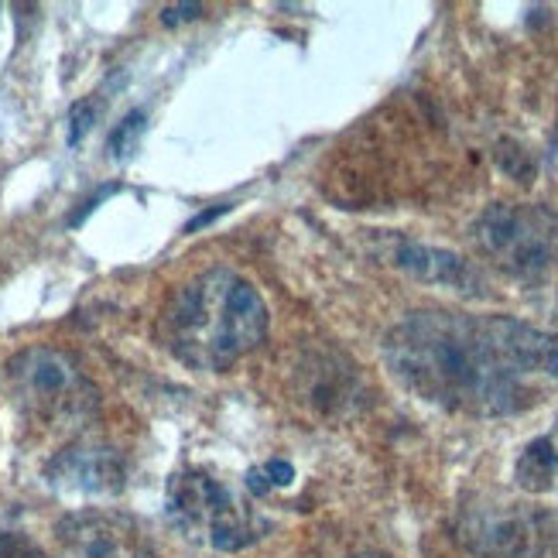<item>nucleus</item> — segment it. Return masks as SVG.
<instances>
[{
    "instance_id": "f257e3e1",
    "label": "nucleus",
    "mask_w": 558,
    "mask_h": 558,
    "mask_svg": "<svg viewBox=\"0 0 558 558\" xmlns=\"http://www.w3.org/2000/svg\"><path fill=\"white\" fill-rule=\"evenodd\" d=\"M384 360L425 404L507 418L535 408L558 384V332L511 315L422 308L384 336Z\"/></svg>"
},
{
    "instance_id": "f03ea898",
    "label": "nucleus",
    "mask_w": 558,
    "mask_h": 558,
    "mask_svg": "<svg viewBox=\"0 0 558 558\" xmlns=\"http://www.w3.org/2000/svg\"><path fill=\"white\" fill-rule=\"evenodd\" d=\"M271 315L257 288L230 268L182 284L161 315V339L192 371H227L268 336Z\"/></svg>"
},
{
    "instance_id": "7ed1b4c3",
    "label": "nucleus",
    "mask_w": 558,
    "mask_h": 558,
    "mask_svg": "<svg viewBox=\"0 0 558 558\" xmlns=\"http://www.w3.org/2000/svg\"><path fill=\"white\" fill-rule=\"evenodd\" d=\"M4 371L14 404L41 425H80L100 404L93 380L65 350L28 347L14 353Z\"/></svg>"
},
{
    "instance_id": "20e7f679",
    "label": "nucleus",
    "mask_w": 558,
    "mask_h": 558,
    "mask_svg": "<svg viewBox=\"0 0 558 558\" xmlns=\"http://www.w3.org/2000/svg\"><path fill=\"white\" fill-rule=\"evenodd\" d=\"M168 521L185 538L203 542L216 551H240L264 538V524L254 507L236 500L230 487L209 476L206 470H182L168 483Z\"/></svg>"
},
{
    "instance_id": "39448f33",
    "label": "nucleus",
    "mask_w": 558,
    "mask_h": 558,
    "mask_svg": "<svg viewBox=\"0 0 558 558\" xmlns=\"http://www.w3.org/2000/svg\"><path fill=\"white\" fill-rule=\"evenodd\" d=\"M473 240L494 268L518 281H542L558 264V213L548 206L497 203L480 213Z\"/></svg>"
},
{
    "instance_id": "423d86ee",
    "label": "nucleus",
    "mask_w": 558,
    "mask_h": 558,
    "mask_svg": "<svg viewBox=\"0 0 558 558\" xmlns=\"http://www.w3.org/2000/svg\"><path fill=\"white\" fill-rule=\"evenodd\" d=\"M456 538L480 558H555L558 511L538 504H470L459 511Z\"/></svg>"
},
{
    "instance_id": "0eeeda50",
    "label": "nucleus",
    "mask_w": 558,
    "mask_h": 558,
    "mask_svg": "<svg viewBox=\"0 0 558 558\" xmlns=\"http://www.w3.org/2000/svg\"><path fill=\"white\" fill-rule=\"evenodd\" d=\"M56 538L65 558H155L134 518L100 507L65 514L56 524Z\"/></svg>"
},
{
    "instance_id": "6e6552de",
    "label": "nucleus",
    "mask_w": 558,
    "mask_h": 558,
    "mask_svg": "<svg viewBox=\"0 0 558 558\" xmlns=\"http://www.w3.org/2000/svg\"><path fill=\"white\" fill-rule=\"evenodd\" d=\"M45 480L65 497H117L128 487V463L107 442H72L48 459Z\"/></svg>"
},
{
    "instance_id": "1a4fd4ad",
    "label": "nucleus",
    "mask_w": 558,
    "mask_h": 558,
    "mask_svg": "<svg viewBox=\"0 0 558 558\" xmlns=\"http://www.w3.org/2000/svg\"><path fill=\"white\" fill-rule=\"evenodd\" d=\"M395 264L425 284H442L452 288L466 299H490L487 278H483L466 257H459L456 251L446 247H428V244H415V240H401L395 247Z\"/></svg>"
},
{
    "instance_id": "9d476101",
    "label": "nucleus",
    "mask_w": 558,
    "mask_h": 558,
    "mask_svg": "<svg viewBox=\"0 0 558 558\" xmlns=\"http://www.w3.org/2000/svg\"><path fill=\"white\" fill-rule=\"evenodd\" d=\"M514 483L524 494L558 490V428L538 435L521 449L514 463Z\"/></svg>"
},
{
    "instance_id": "9b49d317",
    "label": "nucleus",
    "mask_w": 558,
    "mask_h": 558,
    "mask_svg": "<svg viewBox=\"0 0 558 558\" xmlns=\"http://www.w3.org/2000/svg\"><path fill=\"white\" fill-rule=\"evenodd\" d=\"M144 131H148V113H144V110H131V113L110 131V141H107L110 158H113V161H131L134 151L141 148Z\"/></svg>"
},
{
    "instance_id": "f8f14e48",
    "label": "nucleus",
    "mask_w": 558,
    "mask_h": 558,
    "mask_svg": "<svg viewBox=\"0 0 558 558\" xmlns=\"http://www.w3.org/2000/svg\"><path fill=\"white\" fill-rule=\"evenodd\" d=\"M96 117H100V110H96L93 100L72 104V110H69V148H80L83 137L96 128Z\"/></svg>"
},
{
    "instance_id": "ddd939ff",
    "label": "nucleus",
    "mask_w": 558,
    "mask_h": 558,
    "mask_svg": "<svg viewBox=\"0 0 558 558\" xmlns=\"http://www.w3.org/2000/svg\"><path fill=\"white\" fill-rule=\"evenodd\" d=\"M0 558H45V551L24 535L14 531H0Z\"/></svg>"
},
{
    "instance_id": "4468645a",
    "label": "nucleus",
    "mask_w": 558,
    "mask_h": 558,
    "mask_svg": "<svg viewBox=\"0 0 558 558\" xmlns=\"http://www.w3.org/2000/svg\"><path fill=\"white\" fill-rule=\"evenodd\" d=\"M260 473L268 480V487H288V483L295 480V470H291V463H284V459H271Z\"/></svg>"
},
{
    "instance_id": "2eb2a0df",
    "label": "nucleus",
    "mask_w": 558,
    "mask_h": 558,
    "mask_svg": "<svg viewBox=\"0 0 558 558\" xmlns=\"http://www.w3.org/2000/svg\"><path fill=\"white\" fill-rule=\"evenodd\" d=\"M117 192H120V185H104L100 192H96V196H89V199L83 203V209H80L76 216H69V223H72V227H80L89 213H96V206H100L104 199H110V196H117Z\"/></svg>"
},
{
    "instance_id": "dca6fc26",
    "label": "nucleus",
    "mask_w": 558,
    "mask_h": 558,
    "mask_svg": "<svg viewBox=\"0 0 558 558\" xmlns=\"http://www.w3.org/2000/svg\"><path fill=\"white\" fill-rule=\"evenodd\" d=\"M199 14H203V4H172V8H165L161 21L168 24V28H175V24L192 21V17H199Z\"/></svg>"
},
{
    "instance_id": "f3484780",
    "label": "nucleus",
    "mask_w": 558,
    "mask_h": 558,
    "mask_svg": "<svg viewBox=\"0 0 558 558\" xmlns=\"http://www.w3.org/2000/svg\"><path fill=\"white\" fill-rule=\"evenodd\" d=\"M223 213H230V206H216V209H203L196 220H192L189 227H185V233H196V230H203V227H209V223H216L220 220Z\"/></svg>"
},
{
    "instance_id": "a211bd4d",
    "label": "nucleus",
    "mask_w": 558,
    "mask_h": 558,
    "mask_svg": "<svg viewBox=\"0 0 558 558\" xmlns=\"http://www.w3.org/2000/svg\"><path fill=\"white\" fill-rule=\"evenodd\" d=\"M350 558H384V555H374V551H367V555H350Z\"/></svg>"
}]
</instances>
